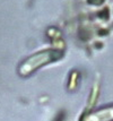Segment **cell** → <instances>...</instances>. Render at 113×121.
<instances>
[{
  "instance_id": "6da1fadb",
  "label": "cell",
  "mask_w": 113,
  "mask_h": 121,
  "mask_svg": "<svg viewBox=\"0 0 113 121\" xmlns=\"http://www.w3.org/2000/svg\"><path fill=\"white\" fill-rule=\"evenodd\" d=\"M85 121H113V106L92 113Z\"/></svg>"
}]
</instances>
